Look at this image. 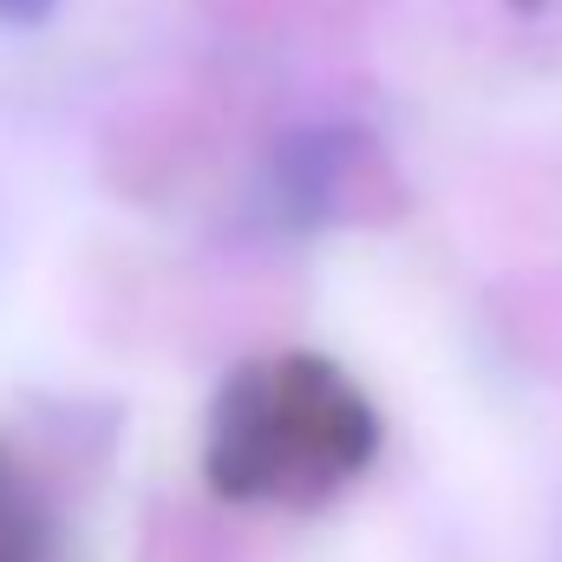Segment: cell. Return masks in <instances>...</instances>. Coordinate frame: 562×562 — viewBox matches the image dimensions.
Instances as JSON below:
<instances>
[{
  "instance_id": "1",
  "label": "cell",
  "mask_w": 562,
  "mask_h": 562,
  "mask_svg": "<svg viewBox=\"0 0 562 562\" xmlns=\"http://www.w3.org/2000/svg\"><path fill=\"white\" fill-rule=\"evenodd\" d=\"M0 562H40V524L7 477H0Z\"/></svg>"
},
{
  "instance_id": "2",
  "label": "cell",
  "mask_w": 562,
  "mask_h": 562,
  "mask_svg": "<svg viewBox=\"0 0 562 562\" xmlns=\"http://www.w3.org/2000/svg\"><path fill=\"white\" fill-rule=\"evenodd\" d=\"M53 7H59V0H0V20H7V26H40Z\"/></svg>"
}]
</instances>
